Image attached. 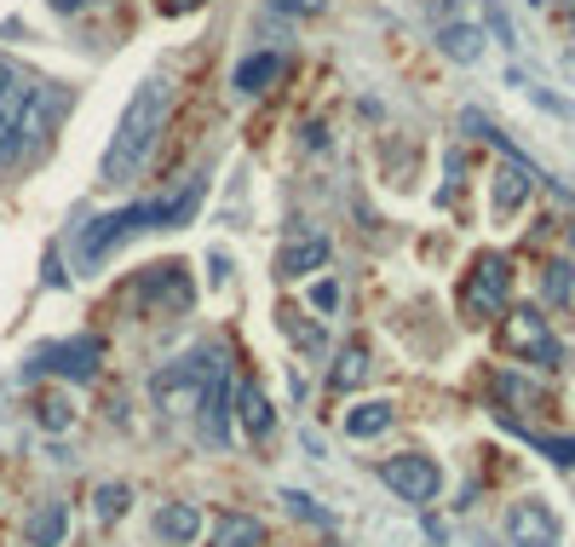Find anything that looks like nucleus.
I'll return each instance as SVG.
<instances>
[{
    "mask_svg": "<svg viewBox=\"0 0 575 547\" xmlns=\"http://www.w3.org/2000/svg\"><path fill=\"white\" fill-rule=\"evenodd\" d=\"M271 7H277V12H294V17H317L328 0H271Z\"/></svg>",
    "mask_w": 575,
    "mask_h": 547,
    "instance_id": "29",
    "label": "nucleus"
},
{
    "mask_svg": "<svg viewBox=\"0 0 575 547\" xmlns=\"http://www.w3.org/2000/svg\"><path fill=\"white\" fill-rule=\"evenodd\" d=\"M570 242H575V219H570Z\"/></svg>",
    "mask_w": 575,
    "mask_h": 547,
    "instance_id": "35",
    "label": "nucleus"
},
{
    "mask_svg": "<svg viewBox=\"0 0 575 547\" xmlns=\"http://www.w3.org/2000/svg\"><path fill=\"white\" fill-rule=\"evenodd\" d=\"M40 277H47L52 289H64V282H70V277H64V266H58V259H47V271H40Z\"/></svg>",
    "mask_w": 575,
    "mask_h": 547,
    "instance_id": "33",
    "label": "nucleus"
},
{
    "mask_svg": "<svg viewBox=\"0 0 575 547\" xmlns=\"http://www.w3.org/2000/svg\"><path fill=\"white\" fill-rule=\"evenodd\" d=\"M380 478L392 484V490H397L403 501H415V508H426V501H438V490H443V467H438L431 455H420V450L380 461Z\"/></svg>",
    "mask_w": 575,
    "mask_h": 547,
    "instance_id": "6",
    "label": "nucleus"
},
{
    "mask_svg": "<svg viewBox=\"0 0 575 547\" xmlns=\"http://www.w3.org/2000/svg\"><path fill=\"white\" fill-rule=\"evenodd\" d=\"M536 185H541V168H536V161H506V168L496 173V214L512 219V214L529 202V191H536Z\"/></svg>",
    "mask_w": 575,
    "mask_h": 547,
    "instance_id": "10",
    "label": "nucleus"
},
{
    "mask_svg": "<svg viewBox=\"0 0 575 547\" xmlns=\"http://www.w3.org/2000/svg\"><path fill=\"white\" fill-rule=\"evenodd\" d=\"M70 421H75V403H64V398H47V403H40V427H47V433H64Z\"/></svg>",
    "mask_w": 575,
    "mask_h": 547,
    "instance_id": "23",
    "label": "nucleus"
},
{
    "mask_svg": "<svg viewBox=\"0 0 575 547\" xmlns=\"http://www.w3.org/2000/svg\"><path fill=\"white\" fill-rule=\"evenodd\" d=\"M47 7H52V12H64V17H70V12H81V7H87V0H47Z\"/></svg>",
    "mask_w": 575,
    "mask_h": 547,
    "instance_id": "34",
    "label": "nucleus"
},
{
    "mask_svg": "<svg viewBox=\"0 0 575 547\" xmlns=\"http://www.w3.org/2000/svg\"><path fill=\"white\" fill-rule=\"evenodd\" d=\"M156 7H161V12H168V17H179V12H196V7H201V0H156Z\"/></svg>",
    "mask_w": 575,
    "mask_h": 547,
    "instance_id": "32",
    "label": "nucleus"
},
{
    "mask_svg": "<svg viewBox=\"0 0 575 547\" xmlns=\"http://www.w3.org/2000/svg\"><path fill=\"white\" fill-rule=\"evenodd\" d=\"M138 300L150 312H184L196 300V282H191V266H179V259H161V266H144L138 277Z\"/></svg>",
    "mask_w": 575,
    "mask_h": 547,
    "instance_id": "7",
    "label": "nucleus"
},
{
    "mask_svg": "<svg viewBox=\"0 0 575 547\" xmlns=\"http://www.w3.org/2000/svg\"><path fill=\"white\" fill-rule=\"evenodd\" d=\"M24 536H29V547H64V536H70V508H64V501L35 508L29 524H24Z\"/></svg>",
    "mask_w": 575,
    "mask_h": 547,
    "instance_id": "17",
    "label": "nucleus"
},
{
    "mask_svg": "<svg viewBox=\"0 0 575 547\" xmlns=\"http://www.w3.org/2000/svg\"><path fill=\"white\" fill-rule=\"evenodd\" d=\"M219 352H184L173 363H161L150 375V398L161 415H196L201 398H208V375H213Z\"/></svg>",
    "mask_w": 575,
    "mask_h": 547,
    "instance_id": "2",
    "label": "nucleus"
},
{
    "mask_svg": "<svg viewBox=\"0 0 575 547\" xmlns=\"http://www.w3.org/2000/svg\"><path fill=\"white\" fill-rule=\"evenodd\" d=\"M484 17H489V29H496L506 47H512V24H506V12H501V7H484Z\"/></svg>",
    "mask_w": 575,
    "mask_h": 547,
    "instance_id": "31",
    "label": "nucleus"
},
{
    "mask_svg": "<svg viewBox=\"0 0 575 547\" xmlns=\"http://www.w3.org/2000/svg\"><path fill=\"white\" fill-rule=\"evenodd\" d=\"M213 547H265V524L254 513H224L213 524Z\"/></svg>",
    "mask_w": 575,
    "mask_h": 547,
    "instance_id": "19",
    "label": "nucleus"
},
{
    "mask_svg": "<svg viewBox=\"0 0 575 547\" xmlns=\"http://www.w3.org/2000/svg\"><path fill=\"white\" fill-rule=\"evenodd\" d=\"M47 133H52V98L35 87L29 105H24V116H17V161H24L29 150L47 145Z\"/></svg>",
    "mask_w": 575,
    "mask_h": 547,
    "instance_id": "14",
    "label": "nucleus"
},
{
    "mask_svg": "<svg viewBox=\"0 0 575 547\" xmlns=\"http://www.w3.org/2000/svg\"><path fill=\"white\" fill-rule=\"evenodd\" d=\"M506 542L512 547H559L564 524L541 496H524V501H512V513H506Z\"/></svg>",
    "mask_w": 575,
    "mask_h": 547,
    "instance_id": "9",
    "label": "nucleus"
},
{
    "mask_svg": "<svg viewBox=\"0 0 575 547\" xmlns=\"http://www.w3.org/2000/svg\"><path fill=\"white\" fill-rule=\"evenodd\" d=\"M156 536L191 547L201 536V508H196V501H168V508H156Z\"/></svg>",
    "mask_w": 575,
    "mask_h": 547,
    "instance_id": "16",
    "label": "nucleus"
},
{
    "mask_svg": "<svg viewBox=\"0 0 575 547\" xmlns=\"http://www.w3.org/2000/svg\"><path fill=\"white\" fill-rule=\"evenodd\" d=\"M277 81H282V52H254V58H242V64H236L231 87L242 98H259L265 87H277Z\"/></svg>",
    "mask_w": 575,
    "mask_h": 547,
    "instance_id": "15",
    "label": "nucleus"
},
{
    "mask_svg": "<svg viewBox=\"0 0 575 547\" xmlns=\"http://www.w3.org/2000/svg\"><path fill=\"white\" fill-rule=\"evenodd\" d=\"M536 450H547L559 467H575V438H536Z\"/></svg>",
    "mask_w": 575,
    "mask_h": 547,
    "instance_id": "27",
    "label": "nucleus"
},
{
    "mask_svg": "<svg viewBox=\"0 0 575 547\" xmlns=\"http://www.w3.org/2000/svg\"><path fill=\"white\" fill-rule=\"evenodd\" d=\"M201 433H208V443H224L231 438V380H224V363H213L208 375V398H201Z\"/></svg>",
    "mask_w": 575,
    "mask_h": 547,
    "instance_id": "11",
    "label": "nucleus"
},
{
    "mask_svg": "<svg viewBox=\"0 0 575 547\" xmlns=\"http://www.w3.org/2000/svg\"><path fill=\"white\" fill-rule=\"evenodd\" d=\"M392 403H386V398H375V403H357V410L352 415H345V433H352V438H380L386 427H392Z\"/></svg>",
    "mask_w": 575,
    "mask_h": 547,
    "instance_id": "20",
    "label": "nucleus"
},
{
    "mask_svg": "<svg viewBox=\"0 0 575 547\" xmlns=\"http://www.w3.org/2000/svg\"><path fill=\"white\" fill-rule=\"evenodd\" d=\"M363 380H368V352H363V347H345L340 363L328 369V387H334V392H352V387H363Z\"/></svg>",
    "mask_w": 575,
    "mask_h": 547,
    "instance_id": "21",
    "label": "nucleus"
},
{
    "mask_svg": "<svg viewBox=\"0 0 575 547\" xmlns=\"http://www.w3.org/2000/svg\"><path fill=\"white\" fill-rule=\"evenodd\" d=\"M161 121H168V81H144L133 93V105L121 110V127L110 138L105 161H98V179H105V185H127V179L144 173V156L156 150Z\"/></svg>",
    "mask_w": 575,
    "mask_h": 547,
    "instance_id": "1",
    "label": "nucleus"
},
{
    "mask_svg": "<svg viewBox=\"0 0 575 547\" xmlns=\"http://www.w3.org/2000/svg\"><path fill=\"white\" fill-rule=\"evenodd\" d=\"M282 501H288V508H294L299 519H311V524H328V513H317V508H311V496H299V490H288Z\"/></svg>",
    "mask_w": 575,
    "mask_h": 547,
    "instance_id": "28",
    "label": "nucleus"
},
{
    "mask_svg": "<svg viewBox=\"0 0 575 547\" xmlns=\"http://www.w3.org/2000/svg\"><path fill=\"white\" fill-rule=\"evenodd\" d=\"M127 501H133L127 484H105V490L93 496V519H98V524H115L121 513H127Z\"/></svg>",
    "mask_w": 575,
    "mask_h": 547,
    "instance_id": "22",
    "label": "nucleus"
},
{
    "mask_svg": "<svg viewBox=\"0 0 575 547\" xmlns=\"http://www.w3.org/2000/svg\"><path fill=\"white\" fill-rule=\"evenodd\" d=\"M506 300H512V266L501 254H478L466 282H461V312L472 323H489V317L506 312Z\"/></svg>",
    "mask_w": 575,
    "mask_h": 547,
    "instance_id": "4",
    "label": "nucleus"
},
{
    "mask_svg": "<svg viewBox=\"0 0 575 547\" xmlns=\"http://www.w3.org/2000/svg\"><path fill=\"white\" fill-rule=\"evenodd\" d=\"M547 300L552 306H570V266L559 259V266H547Z\"/></svg>",
    "mask_w": 575,
    "mask_h": 547,
    "instance_id": "24",
    "label": "nucleus"
},
{
    "mask_svg": "<svg viewBox=\"0 0 575 547\" xmlns=\"http://www.w3.org/2000/svg\"><path fill=\"white\" fill-rule=\"evenodd\" d=\"M438 47L455 58V64H478V58H484V29H478V24H461V17H449V24L438 29Z\"/></svg>",
    "mask_w": 575,
    "mask_h": 547,
    "instance_id": "18",
    "label": "nucleus"
},
{
    "mask_svg": "<svg viewBox=\"0 0 575 547\" xmlns=\"http://www.w3.org/2000/svg\"><path fill=\"white\" fill-rule=\"evenodd\" d=\"M98 363H105V347L93 335H75V340H52L29 357V375H64V380H98Z\"/></svg>",
    "mask_w": 575,
    "mask_h": 547,
    "instance_id": "5",
    "label": "nucleus"
},
{
    "mask_svg": "<svg viewBox=\"0 0 575 547\" xmlns=\"http://www.w3.org/2000/svg\"><path fill=\"white\" fill-rule=\"evenodd\" d=\"M317 266H328V236H294L288 248L277 254V282H299V277H311Z\"/></svg>",
    "mask_w": 575,
    "mask_h": 547,
    "instance_id": "12",
    "label": "nucleus"
},
{
    "mask_svg": "<svg viewBox=\"0 0 575 547\" xmlns=\"http://www.w3.org/2000/svg\"><path fill=\"white\" fill-rule=\"evenodd\" d=\"M311 306H317V312H334V306H340V282H317V289H311Z\"/></svg>",
    "mask_w": 575,
    "mask_h": 547,
    "instance_id": "30",
    "label": "nucleus"
},
{
    "mask_svg": "<svg viewBox=\"0 0 575 547\" xmlns=\"http://www.w3.org/2000/svg\"><path fill=\"white\" fill-rule=\"evenodd\" d=\"M496 398L501 403H529L536 392H529V380H518V375H496Z\"/></svg>",
    "mask_w": 575,
    "mask_h": 547,
    "instance_id": "25",
    "label": "nucleus"
},
{
    "mask_svg": "<svg viewBox=\"0 0 575 547\" xmlns=\"http://www.w3.org/2000/svg\"><path fill=\"white\" fill-rule=\"evenodd\" d=\"M506 347H512V357H529V363H541V369H559L564 363V347L552 340L547 317L529 312V306L506 317Z\"/></svg>",
    "mask_w": 575,
    "mask_h": 547,
    "instance_id": "8",
    "label": "nucleus"
},
{
    "mask_svg": "<svg viewBox=\"0 0 575 547\" xmlns=\"http://www.w3.org/2000/svg\"><path fill=\"white\" fill-rule=\"evenodd\" d=\"M236 415H242V427H248V438H271L277 433V410H271V398L259 392V380L254 375H242L236 380Z\"/></svg>",
    "mask_w": 575,
    "mask_h": 547,
    "instance_id": "13",
    "label": "nucleus"
},
{
    "mask_svg": "<svg viewBox=\"0 0 575 547\" xmlns=\"http://www.w3.org/2000/svg\"><path fill=\"white\" fill-rule=\"evenodd\" d=\"M282 329L294 335L305 352H317V347H322V335H317V329H305V323H299V312H282Z\"/></svg>",
    "mask_w": 575,
    "mask_h": 547,
    "instance_id": "26",
    "label": "nucleus"
},
{
    "mask_svg": "<svg viewBox=\"0 0 575 547\" xmlns=\"http://www.w3.org/2000/svg\"><path fill=\"white\" fill-rule=\"evenodd\" d=\"M161 226V202H133V208H115V214H98V219H87L81 226V236H75V259L81 266H98L105 254H115L127 236H138V231H156Z\"/></svg>",
    "mask_w": 575,
    "mask_h": 547,
    "instance_id": "3",
    "label": "nucleus"
}]
</instances>
